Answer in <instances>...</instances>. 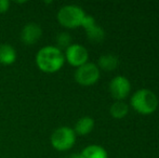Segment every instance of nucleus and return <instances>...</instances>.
I'll return each mask as SVG.
<instances>
[{
    "label": "nucleus",
    "instance_id": "obj_5",
    "mask_svg": "<svg viewBox=\"0 0 159 158\" xmlns=\"http://www.w3.org/2000/svg\"><path fill=\"white\" fill-rule=\"evenodd\" d=\"M100 75L101 70L98 67V65L88 62L76 70L74 78L80 86L90 87L98 82V80L100 79Z\"/></svg>",
    "mask_w": 159,
    "mask_h": 158
},
{
    "label": "nucleus",
    "instance_id": "obj_3",
    "mask_svg": "<svg viewBox=\"0 0 159 158\" xmlns=\"http://www.w3.org/2000/svg\"><path fill=\"white\" fill-rule=\"evenodd\" d=\"M84 16H86V12L81 7L76 4H67L60 9L57 17L59 23L63 27L73 29L81 26Z\"/></svg>",
    "mask_w": 159,
    "mask_h": 158
},
{
    "label": "nucleus",
    "instance_id": "obj_12",
    "mask_svg": "<svg viewBox=\"0 0 159 158\" xmlns=\"http://www.w3.org/2000/svg\"><path fill=\"white\" fill-rule=\"evenodd\" d=\"M93 128H94V119L92 117L84 116L77 120L74 131L78 135H87L93 130Z\"/></svg>",
    "mask_w": 159,
    "mask_h": 158
},
{
    "label": "nucleus",
    "instance_id": "obj_14",
    "mask_svg": "<svg viewBox=\"0 0 159 158\" xmlns=\"http://www.w3.org/2000/svg\"><path fill=\"white\" fill-rule=\"evenodd\" d=\"M87 33V38L90 40L91 42H94V43H98V42H102L105 38V32L98 23H94L93 25H91L90 27L86 28Z\"/></svg>",
    "mask_w": 159,
    "mask_h": 158
},
{
    "label": "nucleus",
    "instance_id": "obj_10",
    "mask_svg": "<svg viewBox=\"0 0 159 158\" xmlns=\"http://www.w3.org/2000/svg\"><path fill=\"white\" fill-rule=\"evenodd\" d=\"M80 158H108L107 152L103 146L91 144L81 151L79 154Z\"/></svg>",
    "mask_w": 159,
    "mask_h": 158
},
{
    "label": "nucleus",
    "instance_id": "obj_6",
    "mask_svg": "<svg viewBox=\"0 0 159 158\" xmlns=\"http://www.w3.org/2000/svg\"><path fill=\"white\" fill-rule=\"evenodd\" d=\"M65 61L74 67H80L84 64L88 63L89 52L84 46L78 43H71L65 50Z\"/></svg>",
    "mask_w": 159,
    "mask_h": 158
},
{
    "label": "nucleus",
    "instance_id": "obj_1",
    "mask_svg": "<svg viewBox=\"0 0 159 158\" xmlns=\"http://www.w3.org/2000/svg\"><path fill=\"white\" fill-rule=\"evenodd\" d=\"M65 56L62 50L55 46H46L36 54V64L41 72L53 74L63 67Z\"/></svg>",
    "mask_w": 159,
    "mask_h": 158
},
{
    "label": "nucleus",
    "instance_id": "obj_9",
    "mask_svg": "<svg viewBox=\"0 0 159 158\" xmlns=\"http://www.w3.org/2000/svg\"><path fill=\"white\" fill-rule=\"evenodd\" d=\"M16 51L11 44H0V64L2 65H11L16 61Z\"/></svg>",
    "mask_w": 159,
    "mask_h": 158
},
{
    "label": "nucleus",
    "instance_id": "obj_13",
    "mask_svg": "<svg viewBox=\"0 0 159 158\" xmlns=\"http://www.w3.org/2000/svg\"><path fill=\"white\" fill-rule=\"evenodd\" d=\"M129 113V106L124 101H116L109 107V114L115 119H122Z\"/></svg>",
    "mask_w": 159,
    "mask_h": 158
},
{
    "label": "nucleus",
    "instance_id": "obj_4",
    "mask_svg": "<svg viewBox=\"0 0 159 158\" xmlns=\"http://www.w3.org/2000/svg\"><path fill=\"white\" fill-rule=\"evenodd\" d=\"M51 145L60 152H66L70 150L76 142V133L70 127H59L53 131L51 135Z\"/></svg>",
    "mask_w": 159,
    "mask_h": 158
},
{
    "label": "nucleus",
    "instance_id": "obj_17",
    "mask_svg": "<svg viewBox=\"0 0 159 158\" xmlns=\"http://www.w3.org/2000/svg\"><path fill=\"white\" fill-rule=\"evenodd\" d=\"M68 158H80V157H79V154H77V153H74V154L69 155Z\"/></svg>",
    "mask_w": 159,
    "mask_h": 158
},
{
    "label": "nucleus",
    "instance_id": "obj_8",
    "mask_svg": "<svg viewBox=\"0 0 159 158\" xmlns=\"http://www.w3.org/2000/svg\"><path fill=\"white\" fill-rule=\"evenodd\" d=\"M42 36V29L40 25L36 23H28L21 32V40L27 46H33Z\"/></svg>",
    "mask_w": 159,
    "mask_h": 158
},
{
    "label": "nucleus",
    "instance_id": "obj_11",
    "mask_svg": "<svg viewBox=\"0 0 159 158\" xmlns=\"http://www.w3.org/2000/svg\"><path fill=\"white\" fill-rule=\"evenodd\" d=\"M119 65V60L114 54H104L98 61V67L104 72H113Z\"/></svg>",
    "mask_w": 159,
    "mask_h": 158
},
{
    "label": "nucleus",
    "instance_id": "obj_15",
    "mask_svg": "<svg viewBox=\"0 0 159 158\" xmlns=\"http://www.w3.org/2000/svg\"><path fill=\"white\" fill-rule=\"evenodd\" d=\"M55 41H57V48L60 50L62 49H65L66 50L69 46L71 44V36L66 32H62V33H59L55 38Z\"/></svg>",
    "mask_w": 159,
    "mask_h": 158
},
{
    "label": "nucleus",
    "instance_id": "obj_2",
    "mask_svg": "<svg viewBox=\"0 0 159 158\" xmlns=\"http://www.w3.org/2000/svg\"><path fill=\"white\" fill-rule=\"evenodd\" d=\"M130 104L136 113L141 115H152L158 108V97L148 89H140L132 94Z\"/></svg>",
    "mask_w": 159,
    "mask_h": 158
},
{
    "label": "nucleus",
    "instance_id": "obj_16",
    "mask_svg": "<svg viewBox=\"0 0 159 158\" xmlns=\"http://www.w3.org/2000/svg\"><path fill=\"white\" fill-rule=\"evenodd\" d=\"M10 1L9 0H0V13H6L9 10Z\"/></svg>",
    "mask_w": 159,
    "mask_h": 158
},
{
    "label": "nucleus",
    "instance_id": "obj_7",
    "mask_svg": "<svg viewBox=\"0 0 159 158\" xmlns=\"http://www.w3.org/2000/svg\"><path fill=\"white\" fill-rule=\"evenodd\" d=\"M109 92L116 101H122L129 95L131 91V84L125 76H116L109 82Z\"/></svg>",
    "mask_w": 159,
    "mask_h": 158
}]
</instances>
